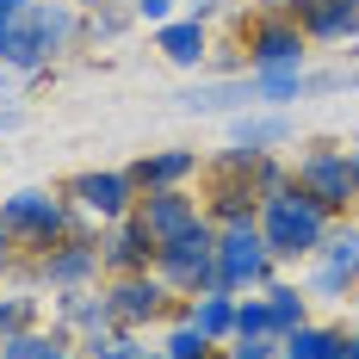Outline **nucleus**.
Instances as JSON below:
<instances>
[{"instance_id":"nucleus-1","label":"nucleus","mask_w":359,"mask_h":359,"mask_svg":"<svg viewBox=\"0 0 359 359\" xmlns=\"http://www.w3.org/2000/svg\"><path fill=\"white\" fill-rule=\"evenodd\" d=\"M328 223H334V217H328L316 198H304L297 186L260 198V211H254V229H260V242H266L273 260H310V254L323 248Z\"/></svg>"},{"instance_id":"nucleus-2","label":"nucleus","mask_w":359,"mask_h":359,"mask_svg":"<svg viewBox=\"0 0 359 359\" xmlns=\"http://www.w3.org/2000/svg\"><path fill=\"white\" fill-rule=\"evenodd\" d=\"M291 186L304 198H316L328 217H347L359 205V149H341V143H316L291 161Z\"/></svg>"},{"instance_id":"nucleus-3","label":"nucleus","mask_w":359,"mask_h":359,"mask_svg":"<svg viewBox=\"0 0 359 359\" xmlns=\"http://www.w3.org/2000/svg\"><path fill=\"white\" fill-rule=\"evenodd\" d=\"M0 229L13 236V248H56L62 236H74L81 229V217L69 211V198H50V192H13V198H0Z\"/></svg>"},{"instance_id":"nucleus-4","label":"nucleus","mask_w":359,"mask_h":359,"mask_svg":"<svg viewBox=\"0 0 359 359\" xmlns=\"http://www.w3.org/2000/svg\"><path fill=\"white\" fill-rule=\"evenodd\" d=\"M161 285L174 291V297H198V291L217 285V229L211 223H198L192 236H180L168 248H155V266H149Z\"/></svg>"},{"instance_id":"nucleus-5","label":"nucleus","mask_w":359,"mask_h":359,"mask_svg":"<svg viewBox=\"0 0 359 359\" xmlns=\"http://www.w3.org/2000/svg\"><path fill=\"white\" fill-rule=\"evenodd\" d=\"M62 198H69V211L81 223H118V217L137 211V180L124 174V168H87V174H74L62 186Z\"/></svg>"},{"instance_id":"nucleus-6","label":"nucleus","mask_w":359,"mask_h":359,"mask_svg":"<svg viewBox=\"0 0 359 359\" xmlns=\"http://www.w3.org/2000/svg\"><path fill=\"white\" fill-rule=\"evenodd\" d=\"M273 254L260 242V229L254 223H236V229H217V285L223 291H266L273 285Z\"/></svg>"},{"instance_id":"nucleus-7","label":"nucleus","mask_w":359,"mask_h":359,"mask_svg":"<svg viewBox=\"0 0 359 359\" xmlns=\"http://www.w3.org/2000/svg\"><path fill=\"white\" fill-rule=\"evenodd\" d=\"M130 223L149 236V248H168V242L192 236V229L205 223V205H198L186 186H174V192H137V211H130Z\"/></svg>"},{"instance_id":"nucleus-8","label":"nucleus","mask_w":359,"mask_h":359,"mask_svg":"<svg viewBox=\"0 0 359 359\" xmlns=\"http://www.w3.org/2000/svg\"><path fill=\"white\" fill-rule=\"evenodd\" d=\"M242 50H248V69H304L310 37L297 32L291 13H260L248 32H242Z\"/></svg>"},{"instance_id":"nucleus-9","label":"nucleus","mask_w":359,"mask_h":359,"mask_svg":"<svg viewBox=\"0 0 359 359\" xmlns=\"http://www.w3.org/2000/svg\"><path fill=\"white\" fill-rule=\"evenodd\" d=\"M168 297H174V291L161 285L155 273H124V279H111V285H106V304H111V328L137 334V328L161 323V316H168Z\"/></svg>"},{"instance_id":"nucleus-10","label":"nucleus","mask_w":359,"mask_h":359,"mask_svg":"<svg viewBox=\"0 0 359 359\" xmlns=\"http://www.w3.org/2000/svg\"><path fill=\"white\" fill-rule=\"evenodd\" d=\"M100 273H106L100 266V236H81V229L37 254V279L50 291H81V285H93Z\"/></svg>"},{"instance_id":"nucleus-11","label":"nucleus","mask_w":359,"mask_h":359,"mask_svg":"<svg viewBox=\"0 0 359 359\" xmlns=\"http://www.w3.org/2000/svg\"><path fill=\"white\" fill-rule=\"evenodd\" d=\"M19 25L43 43V56H62V50H74V43L87 37V19H81L74 0H32V13H25Z\"/></svg>"},{"instance_id":"nucleus-12","label":"nucleus","mask_w":359,"mask_h":359,"mask_svg":"<svg viewBox=\"0 0 359 359\" xmlns=\"http://www.w3.org/2000/svg\"><path fill=\"white\" fill-rule=\"evenodd\" d=\"M291 19L310 43H359V0H297Z\"/></svg>"},{"instance_id":"nucleus-13","label":"nucleus","mask_w":359,"mask_h":359,"mask_svg":"<svg viewBox=\"0 0 359 359\" xmlns=\"http://www.w3.org/2000/svg\"><path fill=\"white\" fill-rule=\"evenodd\" d=\"M100 266H106L111 279H124V273H149L155 266V248H149V236L130 223V217H118L100 229Z\"/></svg>"},{"instance_id":"nucleus-14","label":"nucleus","mask_w":359,"mask_h":359,"mask_svg":"<svg viewBox=\"0 0 359 359\" xmlns=\"http://www.w3.org/2000/svg\"><path fill=\"white\" fill-rule=\"evenodd\" d=\"M254 211H260L254 180L211 168V205H205V223H211V229H236V223H254Z\"/></svg>"},{"instance_id":"nucleus-15","label":"nucleus","mask_w":359,"mask_h":359,"mask_svg":"<svg viewBox=\"0 0 359 359\" xmlns=\"http://www.w3.org/2000/svg\"><path fill=\"white\" fill-rule=\"evenodd\" d=\"M205 161H198V149H149L137 168H124V174L137 180V192H174L186 180L198 174Z\"/></svg>"},{"instance_id":"nucleus-16","label":"nucleus","mask_w":359,"mask_h":359,"mask_svg":"<svg viewBox=\"0 0 359 359\" xmlns=\"http://www.w3.org/2000/svg\"><path fill=\"white\" fill-rule=\"evenodd\" d=\"M56 328H62V334H81V341H87V334H100V328H111V304H106V291H93V285H81V291H62V297H56Z\"/></svg>"},{"instance_id":"nucleus-17","label":"nucleus","mask_w":359,"mask_h":359,"mask_svg":"<svg viewBox=\"0 0 359 359\" xmlns=\"http://www.w3.org/2000/svg\"><path fill=\"white\" fill-rule=\"evenodd\" d=\"M155 50H161L174 69H198V62L211 56V32H205V19H161V25H155Z\"/></svg>"},{"instance_id":"nucleus-18","label":"nucleus","mask_w":359,"mask_h":359,"mask_svg":"<svg viewBox=\"0 0 359 359\" xmlns=\"http://www.w3.org/2000/svg\"><path fill=\"white\" fill-rule=\"evenodd\" d=\"M180 323H192L211 347H229V334H236V291H223V285L198 291V297L186 304V316H180Z\"/></svg>"},{"instance_id":"nucleus-19","label":"nucleus","mask_w":359,"mask_h":359,"mask_svg":"<svg viewBox=\"0 0 359 359\" xmlns=\"http://www.w3.org/2000/svg\"><path fill=\"white\" fill-rule=\"evenodd\" d=\"M229 137H236V149L273 155V149L291 143V118H285V111H242V118L229 124Z\"/></svg>"},{"instance_id":"nucleus-20","label":"nucleus","mask_w":359,"mask_h":359,"mask_svg":"<svg viewBox=\"0 0 359 359\" xmlns=\"http://www.w3.org/2000/svg\"><path fill=\"white\" fill-rule=\"evenodd\" d=\"M0 359H81V347L62 328H19L0 341Z\"/></svg>"},{"instance_id":"nucleus-21","label":"nucleus","mask_w":359,"mask_h":359,"mask_svg":"<svg viewBox=\"0 0 359 359\" xmlns=\"http://www.w3.org/2000/svg\"><path fill=\"white\" fill-rule=\"evenodd\" d=\"M260 297H266V323H273V341H285L291 328L310 323V297H304V285H285V279H273Z\"/></svg>"},{"instance_id":"nucleus-22","label":"nucleus","mask_w":359,"mask_h":359,"mask_svg":"<svg viewBox=\"0 0 359 359\" xmlns=\"http://www.w3.org/2000/svg\"><path fill=\"white\" fill-rule=\"evenodd\" d=\"M180 106L186 111H254V81H211V87H192V93H180Z\"/></svg>"},{"instance_id":"nucleus-23","label":"nucleus","mask_w":359,"mask_h":359,"mask_svg":"<svg viewBox=\"0 0 359 359\" xmlns=\"http://www.w3.org/2000/svg\"><path fill=\"white\" fill-rule=\"evenodd\" d=\"M341 347H347V328H334V323H304L279 341V353H291V359H334Z\"/></svg>"},{"instance_id":"nucleus-24","label":"nucleus","mask_w":359,"mask_h":359,"mask_svg":"<svg viewBox=\"0 0 359 359\" xmlns=\"http://www.w3.org/2000/svg\"><path fill=\"white\" fill-rule=\"evenodd\" d=\"M316 260L359 285V223H341V217H334V223H328V236H323V248H316Z\"/></svg>"},{"instance_id":"nucleus-25","label":"nucleus","mask_w":359,"mask_h":359,"mask_svg":"<svg viewBox=\"0 0 359 359\" xmlns=\"http://www.w3.org/2000/svg\"><path fill=\"white\" fill-rule=\"evenodd\" d=\"M248 81H254V100H260V106H273V111L310 93V74H304V69H254Z\"/></svg>"},{"instance_id":"nucleus-26","label":"nucleus","mask_w":359,"mask_h":359,"mask_svg":"<svg viewBox=\"0 0 359 359\" xmlns=\"http://www.w3.org/2000/svg\"><path fill=\"white\" fill-rule=\"evenodd\" d=\"M304 297H310V304H347V297H353V279H341L334 266H323V260L310 254V273H304Z\"/></svg>"},{"instance_id":"nucleus-27","label":"nucleus","mask_w":359,"mask_h":359,"mask_svg":"<svg viewBox=\"0 0 359 359\" xmlns=\"http://www.w3.org/2000/svg\"><path fill=\"white\" fill-rule=\"evenodd\" d=\"M81 359H143V347H137V334H124V328H100V334L81 341Z\"/></svg>"},{"instance_id":"nucleus-28","label":"nucleus","mask_w":359,"mask_h":359,"mask_svg":"<svg viewBox=\"0 0 359 359\" xmlns=\"http://www.w3.org/2000/svg\"><path fill=\"white\" fill-rule=\"evenodd\" d=\"M229 341H273L266 297H236V334H229Z\"/></svg>"},{"instance_id":"nucleus-29","label":"nucleus","mask_w":359,"mask_h":359,"mask_svg":"<svg viewBox=\"0 0 359 359\" xmlns=\"http://www.w3.org/2000/svg\"><path fill=\"white\" fill-rule=\"evenodd\" d=\"M161 353H168V359H211V341H205L192 323H174V328H168V341H161Z\"/></svg>"},{"instance_id":"nucleus-30","label":"nucleus","mask_w":359,"mask_h":359,"mask_svg":"<svg viewBox=\"0 0 359 359\" xmlns=\"http://www.w3.org/2000/svg\"><path fill=\"white\" fill-rule=\"evenodd\" d=\"M248 180H254V198H273V192H285V186H291V161H279V155H260Z\"/></svg>"},{"instance_id":"nucleus-31","label":"nucleus","mask_w":359,"mask_h":359,"mask_svg":"<svg viewBox=\"0 0 359 359\" xmlns=\"http://www.w3.org/2000/svg\"><path fill=\"white\" fill-rule=\"evenodd\" d=\"M19 328H37V297H0V341Z\"/></svg>"},{"instance_id":"nucleus-32","label":"nucleus","mask_w":359,"mask_h":359,"mask_svg":"<svg viewBox=\"0 0 359 359\" xmlns=\"http://www.w3.org/2000/svg\"><path fill=\"white\" fill-rule=\"evenodd\" d=\"M124 25H130V19H124V13L106 0V6H93V19H87V37H118Z\"/></svg>"},{"instance_id":"nucleus-33","label":"nucleus","mask_w":359,"mask_h":359,"mask_svg":"<svg viewBox=\"0 0 359 359\" xmlns=\"http://www.w3.org/2000/svg\"><path fill=\"white\" fill-rule=\"evenodd\" d=\"M229 359H279V341H229Z\"/></svg>"},{"instance_id":"nucleus-34","label":"nucleus","mask_w":359,"mask_h":359,"mask_svg":"<svg viewBox=\"0 0 359 359\" xmlns=\"http://www.w3.org/2000/svg\"><path fill=\"white\" fill-rule=\"evenodd\" d=\"M137 19H149V25L174 19V0H137Z\"/></svg>"},{"instance_id":"nucleus-35","label":"nucleus","mask_w":359,"mask_h":359,"mask_svg":"<svg viewBox=\"0 0 359 359\" xmlns=\"http://www.w3.org/2000/svg\"><path fill=\"white\" fill-rule=\"evenodd\" d=\"M25 13H32V0H0V32H6V25H19Z\"/></svg>"},{"instance_id":"nucleus-36","label":"nucleus","mask_w":359,"mask_h":359,"mask_svg":"<svg viewBox=\"0 0 359 359\" xmlns=\"http://www.w3.org/2000/svg\"><path fill=\"white\" fill-rule=\"evenodd\" d=\"M6 266H13V236L0 229V279H6Z\"/></svg>"},{"instance_id":"nucleus-37","label":"nucleus","mask_w":359,"mask_h":359,"mask_svg":"<svg viewBox=\"0 0 359 359\" xmlns=\"http://www.w3.org/2000/svg\"><path fill=\"white\" fill-rule=\"evenodd\" d=\"M334 359H359V328H353V334H347V347H341V353H334Z\"/></svg>"},{"instance_id":"nucleus-38","label":"nucleus","mask_w":359,"mask_h":359,"mask_svg":"<svg viewBox=\"0 0 359 359\" xmlns=\"http://www.w3.org/2000/svg\"><path fill=\"white\" fill-rule=\"evenodd\" d=\"M19 124V106H0V130H13Z\"/></svg>"},{"instance_id":"nucleus-39","label":"nucleus","mask_w":359,"mask_h":359,"mask_svg":"<svg viewBox=\"0 0 359 359\" xmlns=\"http://www.w3.org/2000/svg\"><path fill=\"white\" fill-rule=\"evenodd\" d=\"M291 6H297V0H266V13H291Z\"/></svg>"},{"instance_id":"nucleus-40","label":"nucleus","mask_w":359,"mask_h":359,"mask_svg":"<svg viewBox=\"0 0 359 359\" xmlns=\"http://www.w3.org/2000/svg\"><path fill=\"white\" fill-rule=\"evenodd\" d=\"M74 6H87V13H93V6H106V0H74Z\"/></svg>"},{"instance_id":"nucleus-41","label":"nucleus","mask_w":359,"mask_h":359,"mask_svg":"<svg viewBox=\"0 0 359 359\" xmlns=\"http://www.w3.org/2000/svg\"><path fill=\"white\" fill-rule=\"evenodd\" d=\"M143 359H168V353H161V347H155V353H149V347H143Z\"/></svg>"},{"instance_id":"nucleus-42","label":"nucleus","mask_w":359,"mask_h":359,"mask_svg":"<svg viewBox=\"0 0 359 359\" xmlns=\"http://www.w3.org/2000/svg\"><path fill=\"white\" fill-rule=\"evenodd\" d=\"M279 359H291V353H279Z\"/></svg>"}]
</instances>
